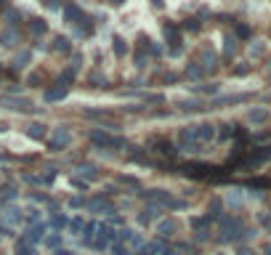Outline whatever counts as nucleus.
<instances>
[{"mask_svg":"<svg viewBox=\"0 0 271 255\" xmlns=\"http://www.w3.org/2000/svg\"><path fill=\"white\" fill-rule=\"evenodd\" d=\"M88 139L98 149H125V143H128L122 136H109V133H104V130H90Z\"/></svg>","mask_w":271,"mask_h":255,"instance_id":"1","label":"nucleus"},{"mask_svg":"<svg viewBox=\"0 0 271 255\" xmlns=\"http://www.w3.org/2000/svg\"><path fill=\"white\" fill-rule=\"evenodd\" d=\"M144 197H147L149 202H154V205L173 207V210H181V207H183V202L173 199V197H170V192H165V189H149V192H144Z\"/></svg>","mask_w":271,"mask_h":255,"instance_id":"2","label":"nucleus"},{"mask_svg":"<svg viewBox=\"0 0 271 255\" xmlns=\"http://www.w3.org/2000/svg\"><path fill=\"white\" fill-rule=\"evenodd\" d=\"M162 35L165 40L170 43V56H181V32H178V24L176 22H165L162 24Z\"/></svg>","mask_w":271,"mask_h":255,"instance_id":"3","label":"nucleus"},{"mask_svg":"<svg viewBox=\"0 0 271 255\" xmlns=\"http://www.w3.org/2000/svg\"><path fill=\"white\" fill-rule=\"evenodd\" d=\"M0 104H3L5 109H11V112H22V114H35L37 107L27 99H19V96H3L0 99Z\"/></svg>","mask_w":271,"mask_h":255,"instance_id":"4","label":"nucleus"},{"mask_svg":"<svg viewBox=\"0 0 271 255\" xmlns=\"http://www.w3.org/2000/svg\"><path fill=\"white\" fill-rule=\"evenodd\" d=\"M72 143V133L67 128H56V133H54V139L48 141V149L51 152H61V149H67Z\"/></svg>","mask_w":271,"mask_h":255,"instance_id":"5","label":"nucleus"},{"mask_svg":"<svg viewBox=\"0 0 271 255\" xmlns=\"http://www.w3.org/2000/svg\"><path fill=\"white\" fill-rule=\"evenodd\" d=\"M19 43H22V35H19L16 27L0 29V45H3V48H16Z\"/></svg>","mask_w":271,"mask_h":255,"instance_id":"6","label":"nucleus"},{"mask_svg":"<svg viewBox=\"0 0 271 255\" xmlns=\"http://www.w3.org/2000/svg\"><path fill=\"white\" fill-rule=\"evenodd\" d=\"M24 221V213L22 210H16V207H8L5 213H0V226H19Z\"/></svg>","mask_w":271,"mask_h":255,"instance_id":"7","label":"nucleus"},{"mask_svg":"<svg viewBox=\"0 0 271 255\" xmlns=\"http://www.w3.org/2000/svg\"><path fill=\"white\" fill-rule=\"evenodd\" d=\"M253 96L250 93H240V96H223V99H215L213 104H210V109H221V107H229V104H244L250 101Z\"/></svg>","mask_w":271,"mask_h":255,"instance_id":"8","label":"nucleus"},{"mask_svg":"<svg viewBox=\"0 0 271 255\" xmlns=\"http://www.w3.org/2000/svg\"><path fill=\"white\" fill-rule=\"evenodd\" d=\"M194 133H197V141L200 143H210L215 139V128L210 122H202V125H194Z\"/></svg>","mask_w":271,"mask_h":255,"instance_id":"9","label":"nucleus"},{"mask_svg":"<svg viewBox=\"0 0 271 255\" xmlns=\"http://www.w3.org/2000/svg\"><path fill=\"white\" fill-rule=\"evenodd\" d=\"M27 136L32 141H43L45 136H48V128H45L43 122H30V125H27Z\"/></svg>","mask_w":271,"mask_h":255,"instance_id":"10","label":"nucleus"},{"mask_svg":"<svg viewBox=\"0 0 271 255\" xmlns=\"http://www.w3.org/2000/svg\"><path fill=\"white\" fill-rule=\"evenodd\" d=\"M67 93H69L67 88H48V90L43 93V99H45V104H56V101H64V99H67Z\"/></svg>","mask_w":271,"mask_h":255,"instance_id":"11","label":"nucleus"},{"mask_svg":"<svg viewBox=\"0 0 271 255\" xmlns=\"http://www.w3.org/2000/svg\"><path fill=\"white\" fill-rule=\"evenodd\" d=\"M80 16H83L80 5H75V3H67V5H64V22L77 24V22H80Z\"/></svg>","mask_w":271,"mask_h":255,"instance_id":"12","label":"nucleus"},{"mask_svg":"<svg viewBox=\"0 0 271 255\" xmlns=\"http://www.w3.org/2000/svg\"><path fill=\"white\" fill-rule=\"evenodd\" d=\"M200 58H202V61H200V67H202L205 72H213V69L218 67V64H215L218 58H215V54H213L210 48H202V56H200Z\"/></svg>","mask_w":271,"mask_h":255,"instance_id":"13","label":"nucleus"},{"mask_svg":"<svg viewBox=\"0 0 271 255\" xmlns=\"http://www.w3.org/2000/svg\"><path fill=\"white\" fill-rule=\"evenodd\" d=\"M30 61H32V51H22V54H16L14 56V69H27L30 67Z\"/></svg>","mask_w":271,"mask_h":255,"instance_id":"14","label":"nucleus"},{"mask_svg":"<svg viewBox=\"0 0 271 255\" xmlns=\"http://www.w3.org/2000/svg\"><path fill=\"white\" fill-rule=\"evenodd\" d=\"M154 146H157V152L165 154V157H176V152H178L173 143H170V141H165V139H157V141H154Z\"/></svg>","mask_w":271,"mask_h":255,"instance_id":"15","label":"nucleus"},{"mask_svg":"<svg viewBox=\"0 0 271 255\" xmlns=\"http://www.w3.org/2000/svg\"><path fill=\"white\" fill-rule=\"evenodd\" d=\"M30 32L35 37L45 35V32H48V22H45V19H32V22H30Z\"/></svg>","mask_w":271,"mask_h":255,"instance_id":"16","label":"nucleus"},{"mask_svg":"<svg viewBox=\"0 0 271 255\" xmlns=\"http://www.w3.org/2000/svg\"><path fill=\"white\" fill-rule=\"evenodd\" d=\"M77 35H80V37H90V35H93V24H90L88 16H80V24H77Z\"/></svg>","mask_w":271,"mask_h":255,"instance_id":"17","label":"nucleus"},{"mask_svg":"<svg viewBox=\"0 0 271 255\" xmlns=\"http://www.w3.org/2000/svg\"><path fill=\"white\" fill-rule=\"evenodd\" d=\"M54 51H56V54H72V43H69V37H61V35H59L56 40H54Z\"/></svg>","mask_w":271,"mask_h":255,"instance_id":"18","label":"nucleus"},{"mask_svg":"<svg viewBox=\"0 0 271 255\" xmlns=\"http://www.w3.org/2000/svg\"><path fill=\"white\" fill-rule=\"evenodd\" d=\"M115 45H112V48H115V56L117 58H122V56H128V43H125V37H115V40H112Z\"/></svg>","mask_w":271,"mask_h":255,"instance_id":"19","label":"nucleus"},{"mask_svg":"<svg viewBox=\"0 0 271 255\" xmlns=\"http://www.w3.org/2000/svg\"><path fill=\"white\" fill-rule=\"evenodd\" d=\"M154 218H160V207H157V205L147 207V210L138 215V221H141V224H149V221H154Z\"/></svg>","mask_w":271,"mask_h":255,"instance_id":"20","label":"nucleus"},{"mask_svg":"<svg viewBox=\"0 0 271 255\" xmlns=\"http://www.w3.org/2000/svg\"><path fill=\"white\" fill-rule=\"evenodd\" d=\"M237 136V125H231V122H226V125H221V130H218V139L221 141H229Z\"/></svg>","mask_w":271,"mask_h":255,"instance_id":"21","label":"nucleus"},{"mask_svg":"<svg viewBox=\"0 0 271 255\" xmlns=\"http://www.w3.org/2000/svg\"><path fill=\"white\" fill-rule=\"evenodd\" d=\"M16 194H19V192H16V186H11V184H8V186H3V189H0V205L11 202V199L16 197Z\"/></svg>","mask_w":271,"mask_h":255,"instance_id":"22","label":"nucleus"},{"mask_svg":"<svg viewBox=\"0 0 271 255\" xmlns=\"http://www.w3.org/2000/svg\"><path fill=\"white\" fill-rule=\"evenodd\" d=\"M247 120L255 122V125H258V122H266V120H269V112H266V109H250Z\"/></svg>","mask_w":271,"mask_h":255,"instance_id":"23","label":"nucleus"},{"mask_svg":"<svg viewBox=\"0 0 271 255\" xmlns=\"http://www.w3.org/2000/svg\"><path fill=\"white\" fill-rule=\"evenodd\" d=\"M202 75H205V69L200 67V61H191L186 67V77H191V80H200Z\"/></svg>","mask_w":271,"mask_h":255,"instance_id":"24","label":"nucleus"},{"mask_svg":"<svg viewBox=\"0 0 271 255\" xmlns=\"http://www.w3.org/2000/svg\"><path fill=\"white\" fill-rule=\"evenodd\" d=\"M237 54V37H226V40H223V56H226V58H231V56H234Z\"/></svg>","mask_w":271,"mask_h":255,"instance_id":"25","label":"nucleus"},{"mask_svg":"<svg viewBox=\"0 0 271 255\" xmlns=\"http://www.w3.org/2000/svg\"><path fill=\"white\" fill-rule=\"evenodd\" d=\"M77 170H80V175H85V181H88V184L98 178V173H96V168H93V165H80Z\"/></svg>","mask_w":271,"mask_h":255,"instance_id":"26","label":"nucleus"},{"mask_svg":"<svg viewBox=\"0 0 271 255\" xmlns=\"http://www.w3.org/2000/svg\"><path fill=\"white\" fill-rule=\"evenodd\" d=\"M178 107H181L183 112H200V109H205L200 101H178Z\"/></svg>","mask_w":271,"mask_h":255,"instance_id":"27","label":"nucleus"},{"mask_svg":"<svg viewBox=\"0 0 271 255\" xmlns=\"http://www.w3.org/2000/svg\"><path fill=\"white\" fill-rule=\"evenodd\" d=\"M72 80H75V72H72V69H64V75L59 77V88H67V90H69V83H72Z\"/></svg>","mask_w":271,"mask_h":255,"instance_id":"28","label":"nucleus"},{"mask_svg":"<svg viewBox=\"0 0 271 255\" xmlns=\"http://www.w3.org/2000/svg\"><path fill=\"white\" fill-rule=\"evenodd\" d=\"M147 61H149V56H147V51H136V56H133V64H136V67L138 69H144V67H147Z\"/></svg>","mask_w":271,"mask_h":255,"instance_id":"29","label":"nucleus"},{"mask_svg":"<svg viewBox=\"0 0 271 255\" xmlns=\"http://www.w3.org/2000/svg\"><path fill=\"white\" fill-rule=\"evenodd\" d=\"M221 213H223V202H221V199H213V202H210V213H208V218H218Z\"/></svg>","mask_w":271,"mask_h":255,"instance_id":"30","label":"nucleus"},{"mask_svg":"<svg viewBox=\"0 0 271 255\" xmlns=\"http://www.w3.org/2000/svg\"><path fill=\"white\" fill-rule=\"evenodd\" d=\"M247 186H253V189H271V178H250Z\"/></svg>","mask_w":271,"mask_h":255,"instance_id":"31","label":"nucleus"},{"mask_svg":"<svg viewBox=\"0 0 271 255\" xmlns=\"http://www.w3.org/2000/svg\"><path fill=\"white\" fill-rule=\"evenodd\" d=\"M191 90H194V93H208V96H213L215 90H218V85H215V83H210V85H194Z\"/></svg>","mask_w":271,"mask_h":255,"instance_id":"32","label":"nucleus"},{"mask_svg":"<svg viewBox=\"0 0 271 255\" xmlns=\"http://www.w3.org/2000/svg\"><path fill=\"white\" fill-rule=\"evenodd\" d=\"M88 83L93 85V88H107V77H101L98 72H93V75L88 77Z\"/></svg>","mask_w":271,"mask_h":255,"instance_id":"33","label":"nucleus"},{"mask_svg":"<svg viewBox=\"0 0 271 255\" xmlns=\"http://www.w3.org/2000/svg\"><path fill=\"white\" fill-rule=\"evenodd\" d=\"M5 22L11 24V27H14V24H19L22 22V11H16V8H11L8 14H5Z\"/></svg>","mask_w":271,"mask_h":255,"instance_id":"34","label":"nucleus"},{"mask_svg":"<svg viewBox=\"0 0 271 255\" xmlns=\"http://www.w3.org/2000/svg\"><path fill=\"white\" fill-rule=\"evenodd\" d=\"M234 32H237V37H242V40H247V37L253 35V32H250V27H247V24H237V27H234Z\"/></svg>","mask_w":271,"mask_h":255,"instance_id":"35","label":"nucleus"},{"mask_svg":"<svg viewBox=\"0 0 271 255\" xmlns=\"http://www.w3.org/2000/svg\"><path fill=\"white\" fill-rule=\"evenodd\" d=\"M90 210H107V213H112V207L104 199H93V202H90Z\"/></svg>","mask_w":271,"mask_h":255,"instance_id":"36","label":"nucleus"},{"mask_svg":"<svg viewBox=\"0 0 271 255\" xmlns=\"http://www.w3.org/2000/svg\"><path fill=\"white\" fill-rule=\"evenodd\" d=\"M173 231H176V224H173V221H165V224L160 226V234H165V237H170Z\"/></svg>","mask_w":271,"mask_h":255,"instance_id":"37","label":"nucleus"},{"mask_svg":"<svg viewBox=\"0 0 271 255\" xmlns=\"http://www.w3.org/2000/svg\"><path fill=\"white\" fill-rule=\"evenodd\" d=\"M202 24H200V19H186V24H183V29H189V32H197Z\"/></svg>","mask_w":271,"mask_h":255,"instance_id":"38","label":"nucleus"},{"mask_svg":"<svg viewBox=\"0 0 271 255\" xmlns=\"http://www.w3.org/2000/svg\"><path fill=\"white\" fill-rule=\"evenodd\" d=\"M72 186L83 189V192H85V189H88V181H85V178H72Z\"/></svg>","mask_w":271,"mask_h":255,"instance_id":"39","label":"nucleus"},{"mask_svg":"<svg viewBox=\"0 0 271 255\" xmlns=\"http://www.w3.org/2000/svg\"><path fill=\"white\" fill-rule=\"evenodd\" d=\"M120 181H122V184H128V186H133V189H141V184H138L136 178H130V175H122Z\"/></svg>","mask_w":271,"mask_h":255,"instance_id":"40","label":"nucleus"},{"mask_svg":"<svg viewBox=\"0 0 271 255\" xmlns=\"http://www.w3.org/2000/svg\"><path fill=\"white\" fill-rule=\"evenodd\" d=\"M54 226L56 228H64V226H67V218H64V215H54Z\"/></svg>","mask_w":271,"mask_h":255,"instance_id":"41","label":"nucleus"},{"mask_svg":"<svg viewBox=\"0 0 271 255\" xmlns=\"http://www.w3.org/2000/svg\"><path fill=\"white\" fill-rule=\"evenodd\" d=\"M247 72H250V67H237V69H234V75H237V77H242V75H247Z\"/></svg>","mask_w":271,"mask_h":255,"instance_id":"42","label":"nucleus"},{"mask_svg":"<svg viewBox=\"0 0 271 255\" xmlns=\"http://www.w3.org/2000/svg\"><path fill=\"white\" fill-rule=\"evenodd\" d=\"M80 228H83V221H80V218L72 221V231H80Z\"/></svg>","mask_w":271,"mask_h":255,"instance_id":"43","label":"nucleus"},{"mask_svg":"<svg viewBox=\"0 0 271 255\" xmlns=\"http://www.w3.org/2000/svg\"><path fill=\"white\" fill-rule=\"evenodd\" d=\"M48 5H51V8H61V3H59V0H48Z\"/></svg>","mask_w":271,"mask_h":255,"instance_id":"44","label":"nucleus"},{"mask_svg":"<svg viewBox=\"0 0 271 255\" xmlns=\"http://www.w3.org/2000/svg\"><path fill=\"white\" fill-rule=\"evenodd\" d=\"M263 253H266V255H271V245H266V247H263Z\"/></svg>","mask_w":271,"mask_h":255,"instance_id":"45","label":"nucleus"},{"mask_svg":"<svg viewBox=\"0 0 271 255\" xmlns=\"http://www.w3.org/2000/svg\"><path fill=\"white\" fill-rule=\"evenodd\" d=\"M109 3H115V5H122V3H125V0H109Z\"/></svg>","mask_w":271,"mask_h":255,"instance_id":"46","label":"nucleus"},{"mask_svg":"<svg viewBox=\"0 0 271 255\" xmlns=\"http://www.w3.org/2000/svg\"><path fill=\"white\" fill-rule=\"evenodd\" d=\"M151 3H154V5H157V8H160V5H162V0H151Z\"/></svg>","mask_w":271,"mask_h":255,"instance_id":"47","label":"nucleus"},{"mask_svg":"<svg viewBox=\"0 0 271 255\" xmlns=\"http://www.w3.org/2000/svg\"><path fill=\"white\" fill-rule=\"evenodd\" d=\"M3 130H5V125H3V122H0V133H3Z\"/></svg>","mask_w":271,"mask_h":255,"instance_id":"48","label":"nucleus"},{"mask_svg":"<svg viewBox=\"0 0 271 255\" xmlns=\"http://www.w3.org/2000/svg\"><path fill=\"white\" fill-rule=\"evenodd\" d=\"M170 255H176V253H170Z\"/></svg>","mask_w":271,"mask_h":255,"instance_id":"49","label":"nucleus"},{"mask_svg":"<svg viewBox=\"0 0 271 255\" xmlns=\"http://www.w3.org/2000/svg\"><path fill=\"white\" fill-rule=\"evenodd\" d=\"M269 80H271V77H269Z\"/></svg>","mask_w":271,"mask_h":255,"instance_id":"50","label":"nucleus"}]
</instances>
